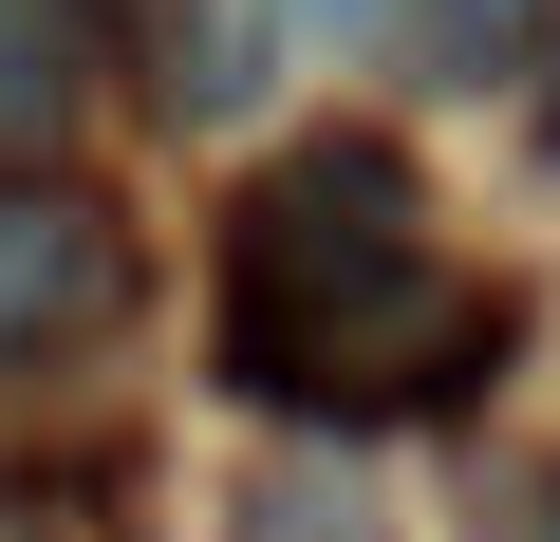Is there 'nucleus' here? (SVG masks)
<instances>
[{
	"label": "nucleus",
	"instance_id": "obj_1",
	"mask_svg": "<svg viewBox=\"0 0 560 542\" xmlns=\"http://www.w3.org/2000/svg\"><path fill=\"white\" fill-rule=\"evenodd\" d=\"M504 337L523 319L486 281H448L393 131H300L224 224V393H261V412H318V430L467 412L504 374Z\"/></svg>",
	"mask_w": 560,
	"mask_h": 542
},
{
	"label": "nucleus",
	"instance_id": "obj_2",
	"mask_svg": "<svg viewBox=\"0 0 560 542\" xmlns=\"http://www.w3.org/2000/svg\"><path fill=\"white\" fill-rule=\"evenodd\" d=\"M113 300H131L113 206H94V187H57V169H0V374L57 356V337H94Z\"/></svg>",
	"mask_w": 560,
	"mask_h": 542
},
{
	"label": "nucleus",
	"instance_id": "obj_3",
	"mask_svg": "<svg viewBox=\"0 0 560 542\" xmlns=\"http://www.w3.org/2000/svg\"><path fill=\"white\" fill-rule=\"evenodd\" d=\"M113 94V20L94 0H0V169H57Z\"/></svg>",
	"mask_w": 560,
	"mask_h": 542
},
{
	"label": "nucleus",
	"instance_id": "obj_4",
	"mask_svg": "<svg viewBox=\"0 0 560 542\" xmlns=\"http://www.w3.org/2000/svg\"><path fill=\"white\" fill-rule=\"evenodd\" d=\"M393 38H411V76H448V94H486V76H541V0H393Z\"/></svg>",
	"mask_w": 560,
	"mask_h": 542
},
{
	"label": "nucleus",
	"instance_id": "obj_5",
	"mask_svg": "<svg viewBox=\"0 0 560 542\" xmlns=\"http://www.w3.org/2000/svg\"><path fill=\"white\" fill-rule=\"evenodd\" d=\"M261 57H280V0H187V76H168V94H187V113H243Z\"/></svg>",
	"mask_w": 560,
	"mask_h": 542
},
{
	"label": "nucleus",
	"instance_id": "obj_6",
	"mask_svg": "<svg viewBox=\"0 0 560 542\" xmlns=\"http://www.w3.org/2000/svg\"><path fill=\"white\" fill-rule=\"evenodd\" d=\"M0 542H113V523H94L75 486H0Z\"/></svg>",
	"mask_w": 560,
	"mask_h": 542
},
{
	"label": "nucleus",
	"instance_id": "obj_7",
	"mask_svg": "<svg viewBox=\"0 0 560 542\" xmlns=\"http://www.w3.org/2000/svg\"><path fill=\"white\" fill-rule=\"evenodd\" d=\"M280 20H318V38H374V20H393V0H280Z\"/></svg>",
	"mask_w": 560,
	"mask_h": 542
},
{
	"label": "nucleus",
	"instance_id": "obj_8",
	"mask_svg": "<svg viewBox=\"0 0 560 542\" xmlns=\"http://www.w3.org/2000/svg\"><path fill=\"white\" fill-rule=\"evenodd\" d=\"M541 150H560V38H541Z\"/></svg>",
	"mask_w": 560,
	"mask_h": 542
}]
</instances>
